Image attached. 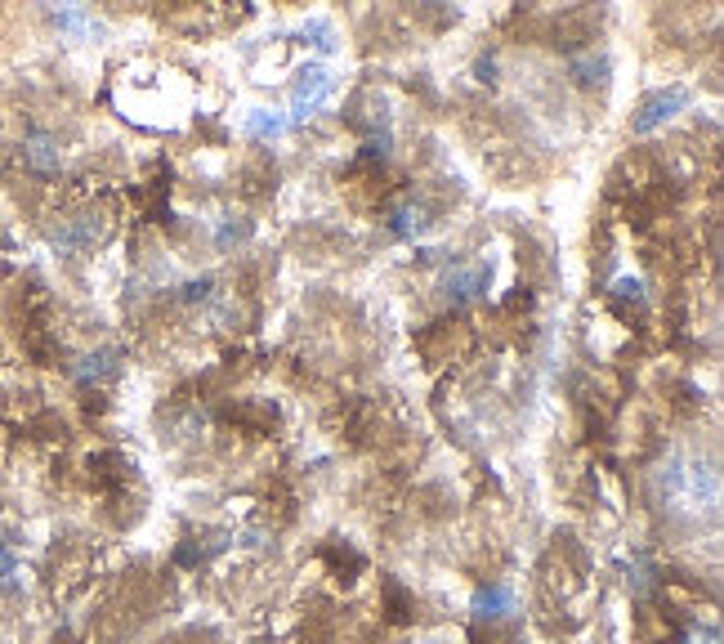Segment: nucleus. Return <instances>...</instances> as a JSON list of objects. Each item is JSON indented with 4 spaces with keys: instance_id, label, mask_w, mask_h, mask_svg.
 Instances as JSON below:
<instances>
[{
    "instance_id": "nucleus-5",
    "label": "nucleus",
    "mask_w": 724,
    "mask_h": 644,
    "mask_svg": "<svg viewBox=\"0 0 724 644\" xmlns=\"http://www.w3.org/2000/svg\"><path fill=\"white\" fill-rule=\"evenodd\" d=\"M23 166H27L32 175H41V179H54V175L63 170V148H58V140L45 135V131H32V135L23 140Z\"/></svg>"
},
{
    "instance_id": "nucleus-9",
    "label": "nucleus",
    "mask_w": 724,
    "mask_h": 644,
    "mask_svg": "<svg viewBox=\"0 0 724 644\" xmlns=\"http://www.w3.org/2000/svg\"><path fill=\"white\" fill-rule=\"evenodd\" d=\"M389 229H393V237H421L425 229H430V211L421 207V202H403V207H393L389 211Z\"/></svg>"
},
{
    "instance_id": "nucleus-1",
    "label": "nucleus",
    "mask_w": 724,
    "mask_h": 644,
    "mask_svg": "<svg viewBox=\"0 0 724 644\" xmlns=\"http://www.w3.org/2000/svg\"><path fill=\"white\" fill-rule=\"evenodd\" d=\"M653 488L671 510H689V514L715 510V501H720V479L698 457H671L667 466H657L653 470Z\"/></svg>"
},
{
    "instance_id": "nucleus-6",
    "label": "nucleus",
    "mask_w": 724,
    "mask_h": 644,
    "mask_svg": "<svg viewBox=\"0 0 724 644\" xmlns=\"http://www.w3.org/2000/svg\"><path fill=\"white\" fill-rule=\"evenodd\" d=\"M443 282H447L452 304H475L488 296V269L483 265H456V269H447Z\"/></svg>"
},
{
    "instance_id": "nucleus-3",
    "label": "nucleus",
    "mask_w": 724,
    "mask_h": 644,
    "mask_svg": "<svg viewBox=\"0 0 724 644\" xmlns=\"http://www.w3.org/2000/svg\"><path fill=\"white\" fill-rule=\"evenodd\" d=\"M103 233H108V224L99 215H68V220L54 224L49 242L58 255H77V251H90L94 242H103Z\"/></svg>"
},
{
    "instance_id": "nucleus-10",
    "label": "nucleus",
    "mask_w": 724,
    "mask_h": 644,
    "mask_svg": "<svg viewBox=\"0 0 724 644\" xmlns=\"http://www.w3.org/2000/svg\"><path fill=\"white\" fill-rule=\"evenodd\" d=\"M479 618H505L514 613V591L505 582H492V587H479L475 591V604H470Z\"/></svg>"
},
{
    "instance_id": "nucleus-7",
    "label": "nucleus",
    "mask_w": 724,
    "mask_h": 644,
    "mask_svg": "<svg viewBox=\"0 0 724 644\" xmlns=\"http://www.w3.org/2000/svg\"><path fill=\"white\" fill-rule=\"evenodd\" d=\"M242 131H246V140L274 144V140H282V135L291 131V121H287L282 112H269V108H250L246 121H242Z\"/></svg>"
},
{
    "instance_id": "nucleus-13",
    "label": "nucleus",
    "mask_w": 724,
    "mask_h": 644,
    "mask_svg": "<svg viewBox=\"0 0 724 644\" xmlns=\"http://www.w3.org/2000/svg\"><path fill=\"white\" fill-rule=\"evenodd\" d=\"M680 644H720V626H702V622H693V626L684 631Z\"/></svg>"
},
{
    "instance_id": "nucleus-4",
    "label": "nucleus",
    "mask_w": 724,
    "mask_h": 644,
    "mask_svg": "<svg viewBox=\"0 0 724 644\" xmlns=\"http://www.w3.org/2000/svg\"><path fill=\"white\" fill-rule=\"evenodd\" d=\"M684 103H689V90H684V86L657 90L653 99H644V108H639V116H635V125H631V131H635V135H648V131H657V125H662V121H671L676 112H684Z\"/></svg>"
},
{
    "instance_id": "nucleus-12",
    "label": "nucleus",
    "mask_w": 724,
    "mask_h": 644,
    "mask_svg": "<svg viewBox=\"0 0 724 644\" xmlns=\"http://www.w3.org/2000/svg\"><path fill=\"white\" fill-rule=\"evenodd\" d=\"M14 582H19V555H14V546L0 542V591L14 587Z\"/></svg>"
},
{
    "instance_id": "nucleus-14",
    "label": "nucleus",
    "mask_w": 724,
    "mask_h": 644,
    "mask_svg": "<svg viewBox=\"0 0 724 644\" xmlns=\"http://www.w3.org/2000/svg\"><path fill=\"white\" fill-rule=\"evenodd\" d=\"M246 233H250V224H224V229H220V246L229 251V246H233V242H242Z\"/></svg>"
},
{
    "instance_id": "nucleus-2",
    "label": "nucleus",
    "mask_w": 724,
    "mask_h": 644,
    "mask_svg": "<svg viewBox=\"0 0 724 644\" xmlns=\"http://www.w3.org/2000/svg\"><path fill=\"white\" fill-rule=\"evenodd\" d=\"M332 95H336V77L332 73H326V68H304L296 90H291V116L296 121L318 116L326 103H332Z\"/></svg>"
},
{
    "instance_id": "nucleus-8",
    "label": "nucleus",
    "mask_w": 724,
    "mask_h": 644,
    "mask_svg": "<svg viewBox=\"0 0 724 644\" xmlns=\"http://www.w3.org/2000/svg\"><path fill=\"white\" fill-rule=\"evenodd\" d=\"M121 371V354L116 349H94L77 363V380L81 385H99V380H112Z\"/></svg>"
},
{
    "instance_id": "nucleus-11",
    "label": "nucleus",
    "mask_w": 724,
    "mask_h": 644,
    "mask_svg": "<svg viewBox=\"0 0 724 644\" xmlns=\"http://www.w3.org/2000/svg\"><path fill=\"white\" fill-rule=\"evenodd\" d=\"M54 23H58L63 32H73V36H86V32L94 27L86 10H58V14H54Z\"/></svg>"
}]
</instances>
